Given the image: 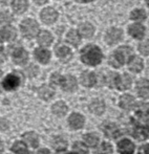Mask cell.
<instances>
[{
  "instance_id": "obj_1",
  "label": "cell",
  "mask_w": 149,
  "mask_h": 154,
  "mask_svg": "<svg viewBox=\"0 0 149 154\" xmlns=\"http://www.w3.org/2000/svg\"><path fill=\"white\" fill-rule=\"evenodd\" d=\"M81 60L83 63L90 66H96L100 64L102 60V53L100 48L95 45H87L81 51Z\"/></svg>"
},
{
  "instance_id": "obj_2",
  "label": "cell",
  "mask_w": 149,
  "mask_h": 154,
  "mask_svg": "<svg viewBox=\"0 0 149 154\" xmlns=\"http://www.w3.org/2000/svg\"><path fill=\"white\" fill-rule=\"evenodd\" d=\"M19 29H20V34L22 35V37H24L25 39H29V40L37 38L39 32H40L39 23L33 18L23 19L19 25Z\"/></svg>"
},
{
  "instance_id": "obj_3",
  "label": "cell",
  "mask_w": 149,
  "mask_h": 154,
  "mask_svg": "<svg viewBox=\"0 0 149 154\" xmlns=\"http://www.w3.org/2000/svg\"><path fill=\"white\" fill-rule=\"evenodd\" d=\"M11 57H12L13 62L16 65H19V66H24V65L27 64L29 59V54L24 47H15L12 51V54H11Z\"/></svg>"
},
{
  "instance_id": "obj_4",
  "label": "cell",
  "mask_w": 149,
  "mask_h": 154,
  "mask_svg": "<svg viewBox=\"0 0 149 154\" xmlns=\"http://www.w3.org/2000/svg\"><path fill=\"white\" fill-rule=\"evenodd\" d=\"M58 12L51 6H46V8H42V11L40 12V19L44 24L51 25L53 23H55L58 19Z\"/></svg>"
},
{
  "instance_id": "obj_5",
  "label": "cell",
  "mask_w": 149,
  "mask_h": 154,
  "mask_svg": "<svg viewBox=\"0 0 149 154\" xmlns=\"http://www.w3.org/2000/svg\"><path fill=\"white\" fill-rule=\"evenodd\" d=\"M20 83L21 80L19 75H17L16 73H10L2 81V87L5 90H14L20 86Z\"/></svg>"
},
{
  "instance_id": "obj_6",
  "label": "cell",
  "mask_w": 149,
  "mask_h": 154,
  "mask_svg": "<svg viewBox=\"0 0 149 154\" xmlns=\"http://www.w3.org/2000/svg\"><path fill=\"white\" fill-rule=\"evenodd\" d=\"M17 38V29L13 25H5L0 29V39L5 42H12Z\"/></svg>"
},
{
  "instance_id": "obj_7",
  "label": "cell",
  "mask_w": 149,
  "mask_h": 154,
  "mask_svg": "<svg viewBox=\"0 0 149 154\" xmlns=\"http://www.w3.org/2000/svg\"><path fill=\"white\" fill-rule=\"evenodd\" d=\"M36 39H37L36 41H37V43L40 45V47H44V48H47L48 46H51L54 41L53 35L51 34V32L46 31V29L40 31V32H39V35Z\"/></svg>"
},
{
  "instance_id": "obj_8",
  "label": "cell",
  "mask_w": 149,
  "mask_h": 154,
  "mask_svg": "<svg viewBox=\"0 0 149 154\" xmlns=\"http://www.w3.org/2000/svg\"><path fill=\"white\" fill-rule=\"evenodd\" d=\"M51 51L44 47H38L34 51V58L41 64H47L51 60Z\"/></svg>"
},
{
  "instance_id": "obj_9",
  "label": "cell",
  "mask_w": 149,
  "mask_h": 154,
  "mask_svg": "<svg viewBox=\"0 0 149 154\" xmlns=\"http://www.w3.org/2000/svg\"><path fill=\"white\" fill-rule=\"evenodd\" d=\"M11 8L14 14L22 15L29 10V0H14L11 4Z\"/></svg>"
},
{
  "instance_id": "obj_10",
  "label": "cell",
  "mask_w": 149,
  "mask_h": 154,
  "mask_svg": "<svg viewBox=\"0 0 149 154\" xmlns=\"http://www.w3.org/2000/svg\"><path fill=\"white\" fill-rule=\"evenodd\" d=\"M55 53L56 56L63 62H67L68 60L72 59V56H73L70 48H68L65 45H58L55 49Z\"/></svg>"
},
{
  "instance_id": "obj_11",
  "label": "cell",
  "mask_w": 149,
  "mask_h": 154,
  "mask_svg": "<svg viewBox=\"0 0 149 154\" xmlns=\"http://www.w3.org/2000/svg\"><path fill=\"white\" fill-rule=\"evenodd\" d=\"M122 36H123L122 31L113 27V29H110L106 32V35H105V40H106V42L108 43V44H116V43H118L119 41L122 39Z\"/></svg>"
},
{
  "instance_id": "obj_12",
  "label": "cell",
  "mask_w": 149,
  "mask_h": 154,
  "mask_svg": "<svg viewBox=\"0 0 149 154\" xmlns=\"http://www.w3.org/2000/svg\"><path fill=\"white\" fill-rule=\"evenodd\" d=\"M118 150L121 154H132L135 151V145L129 140H122L118 143Z\"/></svg>"
},
{
  "instance_id": "obj_13",
  "label": "cell",
  "mask_w": 149,
  "mask_h": 154,
  "mask_svg": "<svg viewBox=\"0 0 149 154\" xmlns=\"http://www.w3.org/2000/svg\"><path fill=\"white\" fill-rule=\"evenodd\" d=\"M96 75L90 71H84L80 77V82L85 87H92L96 84Z\"/></svg>"
},
{
  "instance_id": "obj_14",
  "label": "cell",
  "mask_w": 149,
  "mask_h": 154,
  "mask_svg": "<svg viewBox=\"0 0 149 154\" xmlns=\"http://www.w3.org/2000/svg\"><path fill=\"white\" fill-rule=\"evenodd\" d=\"M77 85H78V83L75 77H73V75H66V77H64L61 87L63 88V90H65V91L73 92L77 89Z\"/></svg>"
},
{
  "instance_id": "obj_15",
  "label": "cell",
  "mask_w": 149,
  "mask_h": 154,
  "mask_svg": "<svg viewBox=\"0 0 149 154\" xmlns=\"http://www.w3.org/2000/svg\"><path fill=\"white\" fill-rule=\"evenodd\" d=\"M68 124L70 127L74 130L81 129L84 125V118L80 113H73L70 114V119H68Z\"/></svg>"
},
{
  "instance_id": "obj_16",
  "label": "cell",
  "mask_w": 149,
  "mask_h": 154,
  "mask_svg": "<svg viewBox=\"0 0 149 154\" xmlns=\"http://www.w3.org/2000/svg\"><path fill=\"white\" fill-rule=\"evenodd\" d=\"M137 92L141 97H149V80H140L137 83Z\"/></svg>"
},
{
  "instance_id": "obj_17",
  "label": "cell",
  "mask_w": 149,
  "mask_h": 154,
  "mask_svg": "<svg viewBox=\"0 0 149 154\" xmlns=\"http://www.w3.org/2000/svg\"><path fill=\"white\" fill-rule=\"evenodd\" d=\"M135 106V100L132 95L130 94H124L120 97V107L123 109H132Z\"/></svg>"
},
{
  "instance_id": "obj_18",
  "label": "cell",
  "mask_w": 149,
  "mask_h": 154,
  "mask_svg": "<svg viewBox=\"0 0 149 154\" xmlns=\"http://www.w3.org/2000/svg\"><path fill=\"white\" fill-rule=\"evenodd\" d=\"M128 34L135 39H142L145 34V29L141 24H132L128 27Z\"/></svg>"
},
{
  "instance_id": "obj_19",
  "label": "cell",
  "mask_w": 149,
  "mask_h": 154,
  "mask_svg": "<svg viewBox=\"0 0 149 154\" xmlns=\"http://www.w3.org/2000/svg\"><path fill=\"white\" fill-rule=\"evenodd\" d=\"M131 77L127 73H124L122 75H119L118 78V83H116V86H118L119 89L121 90H125V89H128L131 85Z\"/></svg>"
},
{
  "instance_id": "obj_20",
  "label": "cell",
  "mask_w": 149,
  "mask_h": 154,
  "mask_svg": "<svg viewBox=\"0 0 149 154\" xmlns=\"http://www.w3.org/2000/svg\"><path fill=\"white\" fill-rule=\"evenodd\" d=\"M125 56L122 53H120L119 51H116L113 55H111L109 57V64L113 67H120L124 64L125 62Z\"/></svg>"
},
{
  "instance_id": "obj_21",
  "label": "cell",
  "mask_w": 149,
  "mask_h": 154,
  "mask_svg": "<svg viewBox=\"0 0 149 154\" xmlns=\"http://www.w3.org/2000/svg\"><path fill=\"white\" fill-rule=\"evenodd\" d=\"M89 109L92 113L97 114V116H100L104 112L105 110V104L101 100H94V101L90 103Z\"/></svg>"
},
{
  "instance_id": "obj_22",
  "label": "cell",
  "mask_w": 149,
  "mask_h": 154,
  "mask_svg": "<svg viewBox=\"0 0 149 154\" xmlns=\"http://www.w3.org/2000/svg\"><path fill=\"white\" fill-rule=\"evenodd\" d=\"M38 94H39V97H40L42 100L48 101V100H51V97H54V94H55V91H54L53 88L49 87V86L42 85L38 89Z\"/></svg>"
},
{
  "instance_id": "obj_23",
  "label": "cell",
  "mask_w": 149,
  "mask_h": 154,
  "mask_svg": "<svg viewBox=\"0 0 149 154\" xmlns=\"http://www.w3.org/2000/svg\"><path fill=\"white\" fill-rule=\"evenodd\" d=\"M128 67L133 72H140L143 69V61L141 58L132 57L128 62Z\"/></svg>"
},
{
  "instance_id": "obj_24",
  "label": "cell",
  "mask_w": 149,
  "mask_h": 154,
  "mask_svg": "<svg viewBox=\"0 0 149 154\" xmlns=\"http://www.w3.org/2000/svg\"><path fill=\"white\" fill-rule=\"evenodd\" d=\"M95 29L90 23H82L79 26V34L84 38H90L94 35Z\"/></svg>"
},
{
  "instance_id": "obj_25",
  "label": "cell",
  "mask_w": 149,
  "mask_h": 154,
  "mask_svg": "<svg viewBox=\"0 0 149 154\" xmlns=\"http://www.w3.org/2000/svg\"><path fill=\"white\" fill-rule=\"evenodd\" d=\"M66 40L68 43H70L74 46H78L81 42V38H80V34L79 32L75 31V29H70V32L66 35Z\"/></svg>"
},
{
  "instance_id": "obj_26",
  "label": "cell",
  "mask_w": 149,
  "mask_h": 154,
  "mask_svg": "<svg viewBox=\"0 0 149 154\" xmlns=\"http://www.w3.org/2000/svg\"><path fill=\"white\" fill-rule=\"evenodd\" d=\"M13 21H14V17H13L12 13H10L8 11H1L0 12V24L2 26L11 25Z\"/></svg>"
},
{
  "instance_id": "obj_27",
  "label": "cell",
  "mask_w": 149,
  "mask_h": 154,
  "mask_svg": "<svg viewBox=\"0 0 149 154\" xmlns=\"http://www.w3.org/2000/svg\"><path fill=\"white\" fill-rule=\"evenodd\" d=\"M67 111V106L64 102H57L53 106V112L58 116H63Z\"/></svg>"
},
{
  "instance_id": "obj_28",
  "label": "cell",
  "mask_w": 149,
  "mask_h": 154,
  "mask_svg": "<svg viewBox=\"0 0 149 154\" xmlns=\"http://www.w3.org/2000/svg\"><path fill=\"white\" fill-rule=\"evenodd\" d=\"M103 131H104V133L106 134V136H108V137L114 138L119 135V129L114 124H108V125H106L103 128Z\"/></svg>"
},
{
  "instance_id": "obj_29",
  "label": "cell",
  "mask_w": 149,
  "mask_h": 154,
  "mask_svg": "<svg viewBox=\"0 0 149 154\" xmlns=\"http://www.w3.org/2000/svg\"><path fill=\"white\" fill-rule=\"evenodd\" d=\"M84 143L89 147H96L99 143V136L95 133H88L84 135Z\"/></svg>"
},
{
  "instance_id": "obj_30",
  "label": "cell",
  "mask_w": 149,
  "mask_h": 154,
  "mask_svg": "<svg viewBox=\"0 0 149 154\" xmlns=\"http://www.w3.org/2000/svg\"><path fill=\"white\" fill-rule=\"evenodd\" d=\"M23 137H24L25 142L31 147L35 148V147L38 146V135L36 133H34V132H29V133L24 134Z\"/></svg>"
},
{
  "instance_id": "obj_31",
  "label": "cell",
  "mask_w": 149,
  "mask_h": 154,
  "mask_svg": "<svg viewBox=\"0 0 149 154\" xmlns=\"http://www.w3.org/2000/svg\"><path fill=\"white\" fill-rule=\"evenodd\" d=\"M133 134H135V137L140 140H145V138H147V136H148L147 130H146V128H144V127H137Z\"/></svg>"
},
{
  "instance_id": "obj_32",
  "label": "cell",
  "mask_w": 149,
  "mask_h": 154,
  "mask_svg": "<svg viewBox=\"0 0 149 154\" xmlns=\"http://www.w3.org/2000/svg\"><path fill=\"white\" fill-rule=\"evenodd\" d=\"M130 18L135 21H143L146 18V14L143 10H135L131 13Z\"/></svg>"
},
{
  "instance_id": "obj_33",
  "label": "cell",
  "mask_w": 149,
  "mask_h": 154,
  "mask_svg": "<svg viewBox=\"0 0 149 154\" xmlns=\"http://www.w3.org/2000/svg\"><path fill=\"white\" fill-rule=\"evenodd\" d=\"M118 78L119 75L114 72H109L106 77V83L109 87H114L116 86V83H118Z\"/></svg>"
},
{
  "instance_id": "obj_34",
  "label": "cell",
  "mask_w": 149,
  "mask_h": 154,
  "mask_svg": "<svg viewBox=\"0 0 149 154\" xmlns=\"http://www.w3.org/2000/svg\"><path fill=\"white\" fill-rule=\"evenodd\" d=\"M63 79L64 77H62L60 73L58 72H55L51 75V83L53 85H62V82H63Z\"/></svg>"
},
{
  "instance_id": "obj_35",
  "label": "cell",
  "mask_w": 149,
  "mask_h": 154,
  "mask_svg": "<svg viewBox=\"0 0 149 154\" xmlns=\"http://www.w3.org/2000/svg\"><path fill=\"white\" fill-rule=\"evenodd\" d=\"M66 142L62 137H56L54 140V146L55 148H57L58 150H64L66 148Z\"/></svg>"
},
{
  "instance_id": "obj_36",
  "label": "cell",
  "mask_w": 149,
  "mask_h": 154,
  "mask_svg": "<svg viewBox=\"0 0 149 154\" xmlns=\"http://www.w3.org/2000/svg\"><path fill=\"white\" fill-rule=\"evenodd\" d=\"M12 150L17 154H24L25 152H26V148H25L24 145L21 144V143H18V142L15 143V145L13 146Z\"/></svg>"
},
{
  "instance_id": "obj_37",
  "label": "cell",
  "mask_w": 149,
  "mask_h": 154,
  "mask_svg": "<svg viewBox=\"0 0 149 154\" xmlns=\"http://www.w3.org/2000/svg\"><path fill=\"white\" fill-rule=\"evenodd\" d=\"M139 51L141 54L145 56H149V40H146L144 42H142L139 45Z\"/></svg>"
},
{
  "instance_id": "obj_38",
  "label": "cell",
  "mask_w": 149,
  "mask_h": 154,
  "mask_svg": "<svg viewBox=\"0 0 149 154\" xmlns=\"http://www.w3.org/2000/svg\"><path fill=\"white\" fill-rule=\"evenodd\" d=\"M26 73L29 77H35V75H38V67L34 64H31L26 68Z\"/></svg>"
},
{
  "instance_id": "obj_39",
  "label": "cell",
  "mask_w": 149,
  "mask_h": 154,
  "mask_svg": "<svg viewBox=\"0 0 149 154\" xmlns=\"http://www.w3.org/2000/svg\"><path fill=\"white\" fill-rule=\"evenodd\" d=\"M120 53H122L123 55L125 56V57H127V56H129L131 54V48L130 47H127V46H123V47H120V48L118 49Z\"/></svg>"
},
{
  "instance_id": "obj_40",
  "label": "cell",
  "mask_w": 149,
  "mask_h": 154,
  "mask_svg": "<svg viewBox=\"0 0 149 154\" xmlns=\"http://www.w3.org/2000/svg\"><path fill=\"white\" fill-rule=\"evenodd\" d=\"M102 149L104 150V152L107 151V153H109L111 151V147L109 146V144H107V143H104V144L102 145Z\"/></svg>"
},
{
  "instance_id": "obj_41",
  "label": "cell",
  "mask_w": 149,
  "mask_h": 154,
  "mask_svg": "<svg viewBox=\"0 0 149 154\" xmlns=\"http://www.w3.org/2000/svg\"><path fill=\"white\" fill-rule=\"evenodd\" d=\"M34 3L37 4V5H44L45 3H47L48 0H33Z\"/></svg>"
},
{
  "instance_id": "obj_42",
  "label": "cell",
  "mask_w": 149,
  "mask_h": 154,
  "mask_svg": "<svg viewBox=\"0 0 149 154\" xmlns=\"http://www.w3.org/2000/svg\"><path fill=\"white\" fill-rule=\"evenodd\" d=\"M14 1V0H0V2H1L2 4H12V2Z\"/></svg>"
},
{
  "instance_id": "obj_43",
  "label": "cell",
  "mask_w": 149,
  "mask_h": 154,
  "mask_svg": "<svg viewBox=\"0 0 149 154\" xmlns=\"http://www.w3.org/2000/svg\"><path fill=\"white\" fill-rule=\"evenodd\" d=\"M37 154H49V151L47 149H41Z\"/></svg>"
},
{
  "instance_id": "obj_44",
  "label": "cell",
  "mask_w": 149,
  "mask_h": 154,
  "mask_svg": "<svg viewBox=\"0 0 149 154\" xmlns=\"http://www.w3.org/2000/svg\"><path fill=\"white\" fill-rule=\"evenodd\" d=\"M3 49H4V44H3V41L0 39V54L3 51Z\"/></svg>"
},
{
  "instance_id": "obj_45",
  "label": "cell",
  "mask_w": 149,
  "mask_h": 154,
  "mask_svg": "<svg viewBox=\"0 0 149 154\" xmlns=\"http://www.w3.org/2000/svg\"><path fill=\"white\" fill-rule=\"evenodd\" d=\"M144 153H145V154H149V144L146 145V146L144 147Z\"/></svg>"
},
{
  "instance_id": "obj_46",
  "label": "cell",
  "mask_w": 149,
  "mask_h": 154,
  "mask_svg": "<svg viewBox=\"0 0 149 154\" xmlns=\"http://www.w3.org/2000/svg\"><path fill=\"white\" fill-rule=\"evenodd\" d=\"M77 1H80V2H90V1H94V0H77Z\"/></svg>"
},
{
  "instance_id": "obj_47",
  "label": "cell",
  "mask_w": 149,
  "mask_h": 154,
  "mask_svg": "<svg viewBox=\"0 0 149 154\" xmlns=\"http://www.w3.org/2000/svg\"><path fill=\"white\" fill-rule=\"evenodd\" d=\"M147 127L149 128V119H148V121H147Z\"/></svg>"
},
{
  "instance_id": "obj_48",
  "label": "cell",
  "mask_w": 149,
  "mask_h": 154,
  "mask_svg": "<svg viewBox=\"0 0 149 154\" xmlns=\"http://www.w3.org/2000/svg\"><path fill=\"white\" fill-rule=\"evenodd\" d=\"M2 75V71H1V69H0V77Z\"/></svg>"
},
{
  "instance_id": "obj_49",
  "label": "cell",
  "mask_w": 149,
  "mask_h": 154,
  "mask_svg": "<svg viewBox=\"0 0 149 154\" xmlns=\"http://www.w3.org/2000/svg\"><path fill=\"white\" fill-rule=\"evenodd\" d=\"M146 2H147V4L149 5V0H146Z\"/></svg>"
},
{
  "instance_id": "obj_50",
  "label": "cell",
  "mask_w": 149,
  "mask_h": 154,
  "mask_svg": "<svg viewBox=\"0 0 149 154\" xmlns=\"http://www.w3.org/2000/svg\"><path fill=\"white\" fill-rule=\"evenodd\" d=\"M68 154H77V153H68Z\"/></svg>"
}]
</instances>
